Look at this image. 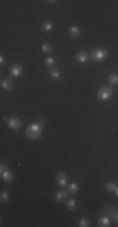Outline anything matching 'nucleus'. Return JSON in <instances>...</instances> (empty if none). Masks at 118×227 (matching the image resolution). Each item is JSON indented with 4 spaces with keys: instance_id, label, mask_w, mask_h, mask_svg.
Masks as SVG:
<instances>
[{
    "instance_id": "1",
    "label": "nucleus",
    "mask_w": 118,
    "mask_h": 227,
    "mask_svg": "<svg viewBox=\"0 0 118 227\" xmlns=\"http://www.w3.org/2000/svg\"><path fill=\"white\" fill-rule=\"evenodd\" d=\"M43 134V125H40L39 122H33L30 124L27 130H25V135L28 139H32V140H35L38 138H40Z\"/></svg>"
},
{
    "instance_id": "2",
    "label": "nucleus",
    "mask_w": 118,
    "mask_h": 227,
    "mask_svg": "<svg viewBox=\"0 0 118 227\" xmlns=\"http://www.w3.org/2000/svg\"><path fill=\"white\" fill-rule=\"evenodd\" d=\"M108 57V51L104 48H95L90 53V58L94 62H104Z\"/></svg>"
},
{
    "instance_id": "3",
    "label": "nucleus",
    "mask_w": 118,
    "mask_h": 227,
    "mask_svg": "<svg viewBox=\"0 0 118 227\" xmlns=\"http://www.w3.org/2000/svg\"><path fill=\"white\" fill-rule=\"evenodd\" d=\"M112 94H113V92H112V89L108 87V86H104V87H100V89L98 90L97 97H98L100 101H107V100L110 99Z\"/></svg>"
},
{
    "instance_id": "4",
    "label": "nucleus",
    "mask_w": 118,
    "mask_h": 227,
    "mask_svg": "<svg viewBox=\"0 0 118 227\" xmlns=\"http://www.w3.org/2000/svg\"><path fill=\"white\" fill-rule=\"evenodd\" d=\"M9 72H10V74L13 76V77H19V76L23 73V67L19 63H14L13 66H10Z\"/></svg>"
},
{
    "instance_id": "5",
    "label": "nucleus",
    "mask_w": 118,
    "mask_h": 227,
    "mask_svg": "<svg viewBox=\"0 0 118 227\" xmlns=\"http://www.w3.org/2000/svg\"><path fill=\"white\" fill-rule=\"evenodd\" d=\"M55 181H57L58 186H60V187H65L67 183H68V178H67V176H65L63 172H58V173H57Z\"/></svg>"
},
{
    "instance_id": "6",
    "label": "nucleus",
    "mask_w": 118,
    "mask_h": 227,
    "mask_svg": "<svg viewBox=\"0 0 118 227\" xmlns=\"http://www.w3.org/2000/svg\"><path fill=\"white\" fill-rule=\"evenodd\" d=\"M8 126H9L10 129H13V130H18V129L22 126V121H20V119H18V117H10V119L8 120Z\"/></svg>"
},
{
    "instance_id": "7",
    "label": "nucleus",
    "mask_w": 118,
    "mask_h": 227,
    "mask_svg": "<svg viewBox=\"0 0 118 227\" xmlns=\"http://www.w3.org/2000/svg\"><path fill=\"white\" fill-rule=\"evenodd\" d=\"M68 35L70 38H78L80 35V29L78 25H70L68 28Z\"/></svg>"
},
{
    "instance_id": "8",
    "label": "nucleus",
    "mask_w": 118,
    "mask_h": 227,
    "mask_svg": "<svg viewBox=\"0 0 118 227\" xmlns=\"http://www.w3.org/2000/svg\"><path fill=\"white\" fill-rule=\"evenodd\" d=\"M67 197H68V191L62 189V191H59V192L55 194V201H57L58 203H62V202H64V201L67 199Z\"/></svg>"
},
{
    "instance_id": "9",
    "label": "nucleus",
    "mask_w": 118,
    "mask_h": 227,
    "mask_svg": "<svg viewBox=\"0 0 118 227\" xmlns=\"http://www.w3.org/2000/svg\"><path fill=\"white\" fill-rule=\"evenodd\" d=\"M75 58H77V61H78L79 63H85V62L89 59V54H88L87 52L82 51V52H79V53L75 56Z\"/></svg>"
},
{
    "instance_id": "10",
    "label": "nucleus",
    "mask_w": 118,
    "mask_h": 227,
    "mask_svg": "<svg viewBox=\"0 0 118 227\" xmlns=\"http://www.w3.org/2000/svg\"><path fill=\"white\" fill-rule=\"evenodd\" d=\"M2 179H3L5 183H10V182H13V179H14V174H13L10 170H5V172L2 173Z\"/></svg>"
},
{
    "instance_id": "11",
    "label": "nucleus",
    "mask_w": 118,
    "mask_h": 227,
    "mask_svg": "<svg viewBox=\"0 0 118 227\" xmlns=\"http://www.w3.org/2000/svg\"><path fill=\"white\" fill-rule=\"evenodd\" d=\"M98 226L99 227H109L110 226V219L107 216H102L98 219Z\"/></svg>"
},
{
    "instance_id": "12",
    "label": "nucleus",
    "mask_w": 118,
    "mask_h": 227,
    "mask_svg": "<svg viewBox=\"0 0 118 227\" xmlns=\"http://www.w3.org/2000/svg\"><path fill=\"white\" fill-rule=\"evenodd\" d=\"M2 87L4 89V90H13V87H14V85H13V81L10 80V78H4L3 81H2Z\"/></svg>"
},
{
    "instance_id": "13",
    "label": "nucleus",
    "mask_w": 118,
    "mask_h": 227,
    "mask_svg": "<svg viewBox=\"0 0 118 227\" xmlns=\"http://www.w3.org/2000/svg\"><path fill=\"white\" fill-rule=\"evenodd\" d=\"M49 73H50V77L54 78V80H59V78H60V71H59L57 67H52L50 71H49Z\"/></svg>"
},
{
    "instance_id": "14",
    "label": "nucleus",
    "mask_w": 118,
    "mask_h": 227,
    "mask_svg": "<svg viewBox=\"0 0 118 227\" xmlns=\"http://www.w3.org/2000/svg\"><path fill=\"white\" fill-rule=\"evenodd\" d=\"M53 28H54V25H53V23L52 22H49V20H45L43 24H42V29L44 30V32H52L53 30Z\"/></svg>"
},
{
    "instance_id": "15",
    "label": "nucleus",
    "mask_w": 118,
    "mask_h": 227,
    "mask_svg": "<svg viewBox=\"0 0 118 227\" xmlns=\"http://www.w3.org/2000/svg\"><path fill=\"white\" fill-rule=\"evenodd\" d=\"M42 51L49 56V54L53 52V47L50 46V43H48V42H44V43L42 44Z\"/></svg>"
},
{
    "instance_id": "16",
    "label": "nucleus",
    "mask_w": 118,
    "mask_h": 227,
    "mask_svg": "<svg viewBox=\"0 0 118 227\" xmlns=\"http://www.w3.org/2000/svg\"><path fill=\"white\" fill-rule=\"evenodd\" d=\"M78 191H79V186H78L77 183H70V184L68 186V193L75 194V193H78Z\"/></svg>"
},
{
    "instance_id": "17",
    "label": "nucleus",
    "mask_w": 118,
    "mask_h": 227,
    "mask_svg": "<svg viewBox=\"0 0 118 227\" xmlns=\"http://www.w3.org/2000/svg\"><path fill=\"white\" fill-rule=\"evenodd\" d=\"M108 84L112 85V86H114V85L118 84V76H117L115 73H112V74L108 76Z\"/></svg>"
},
{
    "instance_id": "18",
    "label": "nucleus",
    "mask_w": 118,
    "mask_h": 227,
    "mask_svg": "<svg viewBox=\"0 0 118 227\" xmlns=\"http://www.w3.org/2000/svg\"><path fill=\"white\" fill-rule=\"evenodd\" d=\"M75 207H77V201H75L74 198L68 199V203H67V209H68V211H74V209H75Z\"/></svg>"
},
{
    "instance_id": "19",
    "label": "nucleus",
    "mask_w": 118,
    "mask_h": 227,
    "mask_svg": "<svg viewBox=\"0 0 118 227\" xmlns=\"http://www.w3.org/2000/svg\"><path fill=\"white\" fill-rule=\"evenodd\" d=\"M44 63H45V66H48V67H54V63H55V59L53 58V57H47L45 59H44Z\"/></svg>"
},
{
    "instance_id": "20",
    "label": "nucleus",
    "mask_w": 118,
    "mask_h": 227,
    "mask_svg": "<svg viewBox=\"0 0 118 227\" xmlns=\"http://www.w3.org/2000/svg\"><path fill=\"white\" fill-rule=\"evenodd\" d=\"M105 189H107L108 192H115L117 186H115V183H113V182H108V183L105 184Z\"/></svg>"
},
{
    "instance_id": "21",
    "label": "nucleus",
    "mask_w": 118,
    "mask_h": 227,
    "mask_svg": "<svg viewBox=\"0 0 118 227\" xmlns=\"http://www.w3.org/2000/svg\"><path fill=\"white\" fill-rule=\"evenodd\" d=\"M9 194L7 193V192H2L0 193V201H2V203H5V202H8L9 201Z\"/></svg>"
},
{
    "instance_id": "22",
    "label": "nucleus",
    "mask_w": 118,
    "mask_h": 227,
    "mask_svg": "<svg viewBox=\"0 0 118 227\" xmlns=\"http://www.w3.org/2000/svg\"><path fill=\"white\" fill-rule=\"evenodd\" d=\"M78 226H79V227H88V226H89V219H88V218H82V219L79 221Z\"/></svg>"
},
{
    "instance_id": "23",
    "label": "nucleus",
    "mask_w": 118,
    "mask_h": 227,
    "mask_svg": "<svg viewBox=\"0 0 118 227\" xmlns=\"http://www.w3.org/2000/svg\"><path fill=\"white\" fill-rule=\"evenodd\" d=\"M5 170H8V169H7V164H5L4 162H2V167H0V173H3V172H5Z\"/></svg>"
},
{
    "instance_id": "24",
    "label": "nucleus",
    "mask_w": 118,
    "mask_h": 227,
    "mask_svg": "<svg viewBox=\"0 0 118 227\" xmlns=\"http://www.w3.org/2000/svg\"><path fill=\"white\" fill-rule=\"evenodd\" d=\"M4 63H5V58H4V56H2V57H0V64L3 66Z\"/></svg>"
},
{
    "instance_id": "25",
    "label": "nucleus",
    "mask_w": 118,
    "mask_h": 227,
    "mask_svg": "<svg viewBox=\"0 0 118 227\" xmlns=\"http://www.w3.org/2000/svg\"><path fill=\"white\" fill-rule=\"evenodd\" d=\"M114 222H115V223L118 224V212H117V213L114 214Z\"/></svg>"
},
{
    "instance_id": "26",
    "label": "nucleus",
    "mask_w": 118,
    "mask_h": 227,
    "mask_svg": "<svg viewBox=\"0 0 118 227\" xmlns=\"http://www.w3.org/2000/svg\"><path fill=\"white\" fill-rule=\"evenodd\" d=\"M38 122H39V124H40V125H44V122H45V120H43V119H42V120H39V121H38Z\"/></svg>"
},
{
    "instance_id": "27",
    "label": "nucleus",
    "mask_w": 118,
    "mask_h": 227,
    "mask_svg": "<svg viewBox=\"0 0 118 227\" xmlns=\"http://www.w3.org/2000/svg\"><path fill=\"white\" fill-rule=\"evenodd\" d=\"M115 194H117V197H118V188L115 189Z\"/></svg>"
}]
</instances>
